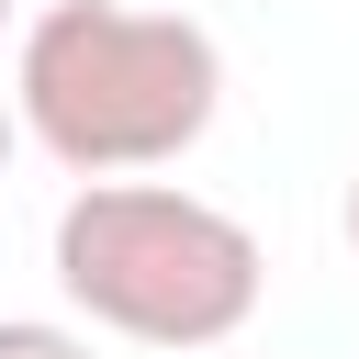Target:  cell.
<instances>
[{
  "instance_id": "1",
  "label": "cell",
  "mask_w": 359,
  "mask_h": 359,
  "mask_svg": "<svg viewBox=\"0 0 359 359\" xmlns=\"http://www.w3.org/2000/svg\"><path fill=\"white\" fill-rule=\"evenodd\" d=\"M11 112L22 135L79 180L168 168L224 112V45L191 11L135 0H45L11 45Z\"/></svg>"
},
{
  "instance_id": "2",
  "label": "cell",
  "mask_w": 359,
  "mask_h": 359,
  "mask_svg": "<svg viewBox=\"0 0 359 359\" xmlns=\"http://www.w3.org/2000/svg\"><path fill=\"white\" fill-rule=\"evenodd\" d=\"M56 292L135 348H224L269 303L258 236L180 180H79L56 213Z\"/></svg>"
},
{
  "instance_id": "3",
  "label": "cell",
  "mask_w": 359,
  "mask_h": 359,
  "mask_svg": "<svg viewBox=\"0 0 359 359\" xmlns=\"http://www.w3.org/2000/svg\"><path fill=\"white\" fill-rule=\"evenodd\" d=\"M0 359H90V337L56 314H0Z\"/></svg>"
},
{
  "instance_id": "4",
  "label": "cell",
  "mask_w": 359,
  "mask_h": 359,
  "mask_svg": "<svg viewBox=\"0 0 359 359\" xmlns=\"http://www.w3.org/2000/svg\"><path fill=\"white\" fill-rule=\"evenodd\" d=\"M11 135H22V112H11V90H0V168H11Z\"/></svg>"
},
{
  "instance_id": "5",
  "label": "cell",
  "mask_w": 359,
  "mask_h": 359,
  "mask_svg": "<svg viewBox=\"0 0 359 359\" xmlns=\"http://www.w3.org/2000/svg\"><path fill=\"white\" fill-rule=\"evenodd\" d=\"M348 258H359V180H348Z\"/></svg>"
},
{
  "instance_id": "6",
  "label": "cell",
  "mask_w": 359,
  "mask_h": 359,
  "mask_svg": "<svg viewBox=\"0 0 359 359\" xmlns=\"http://www.w3.org/2000/svg\"><path fill=\"white\" fill-rule=\"evenodd\" d=\"M0 34H11V0H0Z\"/></svg>"
}]
</instances>
